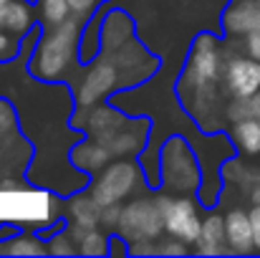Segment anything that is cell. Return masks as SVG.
Wrapping results in <instances>:
<instances>
[{
	"instance_id": "obj_24",
	"label": "cell",
	"mask_w": 260,
	"mask_h": 258,
	"mask_svg": "<svg viewBox=\"0 0 260 258\" xmlns=\"http://www.w3.org/2000/svg\"><path fill=\"white\" fill-rule=\"evenodd\" d=\"M15 134V111L10 106V101L0 99V137Z\"/></svg>"
},
{
	"instance_id": "obj_26",
	"label": "cell",
	"mask_w": 260,
	"mask_h": 258,
	"mask_svg": "<svg viewBox=\"0 0 260 258\" xmlns=\"http://www.w3.org/2000/svg\"><path fill=\"white\" fill-rule=\"evenodd\" d=\"M243 48H245L248 56H253V59H258L260 61V28L243 36Z\"/></svg>"
},
{
	"instance_id": "obj_7",
	"label": "cell",
	"mask_w": 260,
	"mask_h": 258,
	"mask_svg": "<svg viewBox=\"0 0 260 258\" xmlns=\"http://www.w3.org/2000/svg\"><path fill=\"white\" fill-rule=\"evenodd\" d=\"M119 84H121V71H119V66L114 64V59H109L106 53H101V56L93 61V66L86 71V79L79 84L76 104H79L81 109L96 106L106 94H111Z\"/></svg>"
},
{
	"instance_id": "obj_27",
	"label": "cell",
	"mask_w": 260,
	"mask_h": 258,
	"mask_svg": "<svg viewBox=\"0 0 260 258\" xmlns=\"http://www.w3.org/2000/svg\"><path fill=\"white\" fill-rule=\"evenodd\" d=\"M96 3H99V0H69V8H71V13H74L76 18H88V15L93 13Z\"/></svg>"
},
{
	"instance_id": "obj_6",
	"label": "cell",
	"mask_w": 260,
	"mask_h": 258,
	"mask_svg": "<svg viewBox=\"0 0 260 258\" xmlns=\"http://www.w3.org/2000/svg\"><path fill=\"white\" fill-rule=\"evenodd\" d=\"M159 208H162V215H165V231L184 241L187 246H194V241L200 238V231H202V218L197 213V205L192 203V197L182 195V197H167V195H159Z\"/></svg>"
},
{
	"instance_id": "obj_31",
	"label": "cell",
	"mask_w": 260,
	"mask_h": 258,
	"mask_svg": "<svg viewBox=\"0 0 260 258\" xmlns=\"http://www.w3.org/2000/svg\"><path fill=\"white\" fill-rule=\"evenodd\" d=\"M253 203H260V182L253 187Z\"/></svg>"
},
{
	"instance_id": "obj_13",
	"label": "cell",
	"mask_w": 260,
	"mask_h": 258,
	"mask_svg": "<svg viewBox=\"0 0 260 258\" xmlns=\"http://www.w3.org/2000/svg\"><path fill=\"white\" fill-rule=\"evenodd\" d=\"M111 152L99 142V139H91V142H79L71 152V162L79 167L81 172H96L104 170L109 162H111Z\"/></svg>"
},
{
	"instance_id": "obj_4",
	"label": "cell",
	"mask_w": 260,
	"mask_h": 258,
	"mask_svg": "<svg viewBox=\"0 0 260 258\" xmlns=\"http://www.w3.org/2000/svg\"><path fill=\"white\" fill-rule=\"evenodd\" d=\"M162 231H165V215L157 197H137L121 208L116 233L124 243L157 241Z\"/></svg>"
},
{
	"instance_id": "obj_23",
	"label": "cell",
	"mask_w": 260,
	"mask_h": 258,
	"mask_svg": "<svg viewBox=\"0 0 260 258\" xmlns=\"http://www.w3.org/2000/svg\"><path fill=\"white\" fill-rule=\"evenodd\" d=\"M187 253V243L179 238H157V256H182Z\"/></svg>"
},
{
	"instance_id": "obj_30",
	"label": "cell",
	"mask_w": 260,
	"mask_h": 258,
	"mask_svg": "<svg viewBox=\"0 0 260 258\" xmlns=\"http://www.w3.org/2000/svg\"><path fill=\"white\" fill-rule=\"evenodd\" d=\"M13 51H15L13 41L5 36V28H0V59H10V56H13Z\"/></svg>"
},
{
	"instance_id": "obj_20",
	"label": "cell",
	"mask_w": 260,
	"mask_h": 258,
	"mask_svg": "<svg viewBox=\"0 0 260 258\" xmlns=\"http://www.w3.org/2000/svg\"><path fill=\"white\" fill-rule=\"evenodd\" d=\"M38 10H41V20L46 25H58L71 13L69 0H38Z\"/></svg>"
},
{
	"instance_id": "obj_21",
	"label": "cell",
	"mask_w": 260,
	"mask_h": 258,
	"mask_svg": "<svg viewBox=\"0 0 260 258\" xmlns=\"http://www.w3.org/2000/svg\"><path fill=\"white\" fill-rule=\"evenodd\" d=\"M48 253H53V256H74V253H79L71 231L56 233V236L51 238V243H48Z\"/></svg>"
},
{
	"instance_id": "obj_19",
	"label": "cell",
	"mask_w": 260,
	"mask_h": 258,
	"mask_svg": "<svg viewBox=\"0 0 260 258\" xmlns=\"http://www.w3.org/2000/svg\"><path fill=\"white\" fill-rule=\"evenodd\" d=\"M3 253H10V256H43L46 251H48V246L41 241V238H36V236H30V233H20L18 238H13L8 246H3L0 248Z\"/></svg>"
},
{
	"instance_id": "obj_18",
	"label": "cell",
	"mask_w": 260,
	"mask_h": 258,
	"mask_svg": "<svg viewBox=\"0 0 260 258\" xmlns=\"http://www.w3.org/2000/svg\"><path fill=\"white\" fill-rule=\"evenodd\" d=\"M228 119L240 122V119H260V91L250 96H233L228 104Z\"/></svg>"
},
{
	"instance_id": "obj_10",
	"label": "cell",
	"mask_w": 260,
	"mask_h": 258,
	"mask_svg": "<svg viewBox=\"0 0 260 258\" xmlns=\"http://www.w3.org/2000/svg\"><path fill=\"white\" fill-rule=\"evenodd\" d=\"M129 124H132V119H126V114H121L114 106H104L101 104V106H93L91 109V114H88V119H86V132L93 139L106 142L109 137L119 134Z\"/></svg>"
},
{
	"instance_id": "obj_17",
	"label": "cell",
	"mask_w": 260,
	"mask_h": 258,
	"mask_svg": "<svg viewBox=\"0 0 260 258\" xmlns=\"http://www.w3.org/2000/svg\"><path fill=\"white\" fill-rule=\"evenodd\" d=\"M233 142L245 155H260V119H240V122H235Z\"/></svg>"
},
{
	"instance_id": "obj_9",
	"label": "cell",
	"mask_w": 260,
	"mask_h": 258,
	"mask_svg": "<svg viewBox=\"0 0 260 258\" xmlns=\"http://www.w3.org/2000/svg\"><path fill=\"white\" fill-rule=\"evenodd\" d=\"M222 28L230 36H245L260 28V0H235L222 13Z\"/></svg>"
},
{
	"instance_id": "obj_3",
	"label": "cell",
	"mask_w": 260,
	"mask_h": 258,
	"mask_svg": "<svg viewBox=\"0 0 260 258\" xmlns=\"http://www.w3.org/2000/svg\"><path fill=\"white\" fill-rule=\"evenodd\" d=\"M162 185L177 195H192L200 187L197 157L182 137L167 139L162 147Z\"/></svg>"
},
{
	"instance_id": "obj_15",
	"label": "cell",
	"mask_w": 260,
	"mask_h": 258,
	"mask_svg": "<svg viewBox=\"0 0 260 258\" xmlns=\"http://www.w3.org/2000/svg\"><path fill=\"white\" fill-rule=\"evenodd\" d=\"M71 210V223L74 225H84V228H99L101 225V210L104 205L91 195V192H81L69 203Z\"/></svg>"
},
{
	"instance_id": "obj_14",
	"label": "cell",
	"mask_w": 260,
	"mask_h": 258,
	"mask_svg": "<svg viewBox=\"0 0 260 258\" xmlns=\"http://www.w3.org/2000/svg\"><path fill=\"white\" fill-rule=\"evenodd\" d=\"M33 23V10L25 0H0V28L8 33H25Z\"/></svg>"
},
{
	"instance_id": "obj_22",
	"label": "cell",
	"mask_w": 260,
	"mask_h": 258,
	"mask_svg": "<svg viewBox=\"0 0 260 258\" xmlns=\"http://www.w3.org/2000/svg\"><path fill=\"white\" fill-rule=\"evenodd\" d=\"M225 177H228L230 182H238L243 190H248V187H253V185H258V182H260V180H258V172L250 170V167L245 170L240 162H233V165L225 170Z\"/></svg>"
},
{
	"instance_id": "obj_16",
	"label": "cell",
	"mask_w": 260,
	"mask_h": 258,
	"mask_svg": "<svg viewBox=\"0 0 260 258\" xmlns=\"http://www.w3.org/2000/svg\"><path fill=\"white\" fill-rule=\"evenodd\" d=\"M71 236L76 241L79 253L84 256H104L109 253V236H104L99 228H84V225H74L71 223Z\"/></svg>"
},
{
	"instance_id": "obj_25",
	"label": "cell",
	"mask_w": 260,
	"mask_h": 258,
	"mask_svg": "<svg viewBox=\"0 0 260 258\" xmlns=\"http://www.w3.org/2000/svg\"><path fill=\"white\" fill-rule=\"evenodd\" d=\"M119 218H121V203L104 205V210H101V225H104L106 231H116Z\"/></svg>"
},
{
	"instance_id": "obj_29",
	"label": "cell",
	"mask_w": 260,
	"mask_h": 258,
	"mask_svg": "<svg viewBox=\"0 0 260 258\" xmlns=\"http://www.w3.org/2000/svg\"><path fill=\"white\" fill-rule=\"evenodd\" d=\"M250 223H253V236H255V251H260V203L250 210Z\"/></svg>"
},
{
	"instance_id": "obj_11",
	"label": "cell",
	"mask_w": 260,
	"mask_h": 258,
	"mask_svg": "<svg viewBox=\"0 0 260 258\" xmlns=\"http://www.w3.org/2000/svg\"><path fill=\"white\" fill-rule=\"evenodd\" d=\"M194 251L200 256H222L230 251L228 246V225H225V218L222 215H207L202 220V231H200V238L194 241Z\"/></svg>"
},
{
	"instance_id": "obj_1",
	"label": "cell",
	"mask_w": 260,
	"mask_h": 258,
	"mask_svg": "<svg viewBox=\"0 0 260 258\" xmlns=\"http://www.w3.org/2000/svg\"><path fill=\"white\" fill-rule=\"evenodd\" d=\"M225 64L222 53L217 48V41L210 33L197 36L192 46V56L184 66L179 89L184 99L189 96V109L197 119L205 117H217V104H220V79H222Z\"/></svg>"
},
{
	"instance_id": "obj_5",
	"label": "cell",
	"mask_w": 260,
	"mask_h": 258,
	"mask_svg": "<svg viewBox=\"0 0 260 258\" xmlns=\"http://www.w3.org/2000/svg\"><path fill=\"white\" fill-rule=\"evenodd\" d=\"M139 185H142V172L137 167V162L121 160V162L106 165L99 172V177L93 180L91 195L101 205H114V203H121L124 197L134 195Z\"/></svg>"
},
{
	"instance_id": "obj_28",
	"label": "cell",
	"mask_w": 260,
	"mask_h": 258,
	"mask_svg": "<svg viewBox=\"0 0 260 258\" xmlns=\"http://www.w3.org/2000/svg\"><path fill=\"white\" fill-rule=\"evenodd\" d=\"M129 253H134V256H157V241H137V243H132V248H129Z\"/></svg>"
},
{
	"instance_id": "obj_12",
	"label": "cell",
	"mask_w": 260,
	"mask_h": 258,
	"mask_svg": "<svg viewBox=\"0 0 260 258\" xmlns=\"http://www.w3.org/2000/svg\"><path fill=\"white\" fill-rule=\"evenodd\" d=\"M225 225H228L230 253H250V251H255V236H253L250 213H245V210H230L228 218H225Z\"/></svg>"
},
{
	"instance_id": "obj_8",
	"label": "cell",
	"mask_w": 260,
	"mask_h": 258,
	"mask_svg": "<svg viewBox=\"0 0 260 258\" xmlns=\"http://www.w3.org/2000/svg\"><path fill=\"white\" fill-rule=\"evenodd\" d=\"M225 89L233 96H250L260 91V61L253 56H233L222 71Z\"/></svg>"
},
{
	"instance_id": "obj_2",
	"label": "cell",
	"mask_w": 260,
	"mask_h": 258,
	"mask_svg": "<svg viewBox=\"0 0 260 258\" xmlns=\"http://www.w3.org/2000/svg\"><path fill=\"white\" fill-rule=\"evenodd\" d=\"M79 33H81V25L76 15H69L63 23L53 25V31L38 41V48L30 64L33 76L41 81H58L69 71L79 51V38H81Z\"/></svg>"
}]
</instances>
